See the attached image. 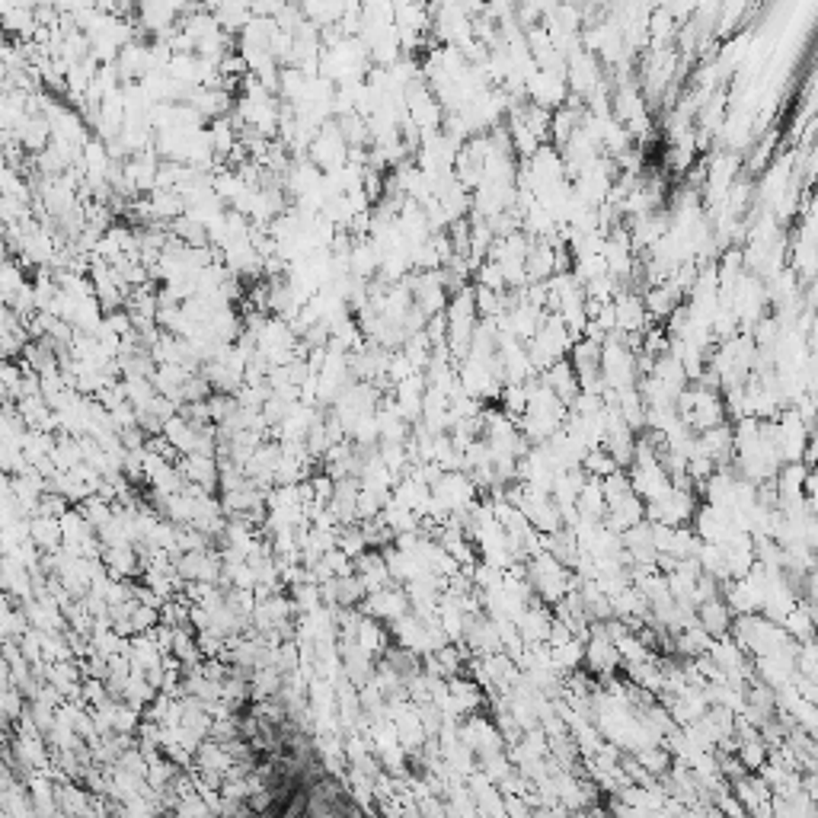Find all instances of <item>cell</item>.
I'll use <instances>...</instances> for the list:
<instances>
[{
	"label": "cell",
	"mask_w": 818,
	"mask_h": 818,
	"mask_svg": "<svg viewBox=\"0 0 818 818\" xmlns=\"http://www.w3.org/2000/svg\"><path fill=\"white\" fill-rule=\"evenodd\" d=\"M802 790L809 793V799L818 806V768L815 770H802Z\"/></svg>",
	"instance_id": "7a4b0ae2"
},
{
	"label": "cell",
	"mask_w": 818,
	"mask_h": 818,
	"mask_svg": "<svg viewBox=\"0 0 818 818\" xmlns=\"http://www.w3.org/2000/svg\"><path fill=\"white\" fill-rule=\"evenodd\" d=\"M697 623H700L710 637H722V633H732L736 611L729 607L726 598L716 595V598H710V601H704V605H697Z\"/></svg>",
	"instance_id": "6da1fadb"
}]
</instances>
